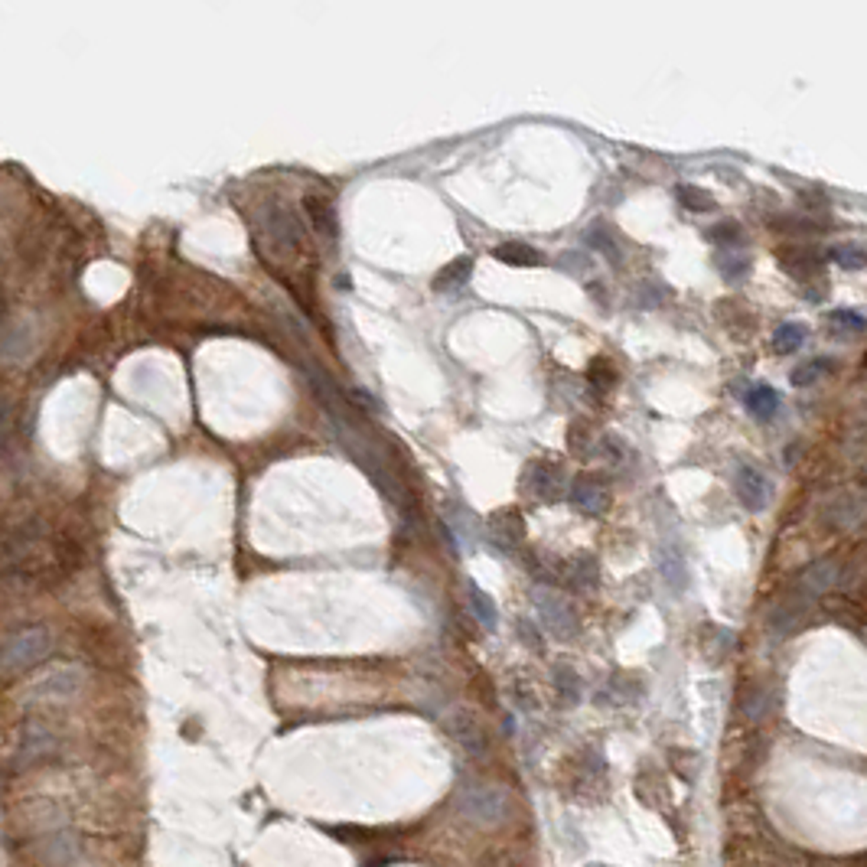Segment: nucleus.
Instances as JSON below:
<instances>
[{
  "mask_svg": "<svg viewBox=\"0 0 867 867\" xmlns=\"http://www.w3.org/2000/svg\"><path fill=\"white\" fill-rule=\"evenodd\" d=\"M454 802L466 822L479 829H496L508 819V793L496 783H464Z\"/></svg>",
  "mask_w": 867,
  "mask_h": 867,
  "instance_id": "nucleus-1",
  "label": "nucleus"
},
{
  "mask_svg": "<svg viewBox=\"0 0 867 867\" xmlns=\"http://www.w3.org/2000/svg\"><path fill=\"white\" fill-rule=\"evenodd\" d=\"M53 649V636L46 633L43 626L20 629L16 636H10L7 643L0 646V675H20L30 672L33 666H39Z\"/></svg>",
  "mask_w": 867,
  "mask_h": 867,
  "instance_id": "nucleus-2",
  "label": "nucleus"
},
{
  "mask_svg": "<svg viewBox=\"0 0 867 867\" xmlns=\"http://www.w3.org/2000/svg\"><path fill=\"white\" fill-rule=\"evenodd\" d=\"M447 727H450V737L456 741V747L464 750L466 756L483 760V756L489 754V733L476 714H470V711H454V718H450Z\"/></svg>",
  "mask_w": 867,
  "mask_h": 867,
  "instance_id": "nucleus-3",
  "label": "nucleus"
},
{
  "mask_svg": "<svg viewBox=\"0 0 867 867\" xmlns=\"http://www.w3.org/2000/svg\"><path fill=\"white\" fill-rule=\"evenodd\" d=\"M535 606H539L541 623H545V629L551 636H558V639H571V636L577 633V614L564 597L539 591L535 594Z\"/></svg>",
  "mask_w": 867,
  "mask_h": 867,
  "instance_id": "nucleus-4",
  "label": "nucleus"
},
{
  "mask_svg": "<svg viewBox=\"0 0 867 867\" xmlns=\"http://www.w3.org/2000/svg\"><path fill=\"white\" fill-rule=\"evenodd\" d=\"M825 522L838 531H851L864 522V496L858 489H838L825 499Z\"/></svg>",
  "mask_w": 867,
  "mask_h": 867,
  "instance_id": "nucleus-5",
  "label": "nucleus"
},
{
  "mask_svg": "<svg viewBox=\"0 0 867 867\" xmlns=\"http://www.w3.org/2000/svg\"><path fill=\"white\" fill-rule=\"evenodd\" d=\"M522 487L525 493H531L539 502H554L561 496V487H564L561 464H551V460H535V464H529L525 466Z\"/></svg>",
  "mask_w": 867,
  "mask_h": 867,
  "instance_id": "nucleus-6",
  "label": "nucleus"
},
{
  "mask_svg": "<svg viewBox=\"0 0 867 867\" xmlns=\"http://www.w3.org/2000/svg\"><path fill=\"white\" fill-rule=\"evenodd\" d=\"M733 489H737V499H741V506H747L750 512H760V508H766V502H770V483H766V476H763L760 470H756L754 464H741L737 470H733Z\"/></svg>",
  "mask_w": 867,
  "mask_h": 867,
  "instance_id": "nucleus-7",
  "label": "nucleus"
},
{
  "mask_svg": "<svg viewBox=\"0 0 867 867\" xmlns=\"http://www.w3.org/2000/svg\"><path fill=\"white\" fill-rule=\"evenodd\" d=\"M571 506L583 516H604L606 506H610V493H606L604 479L600 476H577L571 483Z\"/></svg>",
  "mask_w": 867,
  "mask_h": 867,
  "instance_id": "nucleus-8",
  "label": "nucleus"
},
{
  "mask_svg": "<svg viewBox=\"0 0 867 867\" xmlns=\"http://www.w3.org/2000/svg\"><path fill=\"white\" fill-rule=\"evenodd\" d=\"M268 239L274 241L277 248H287V252H297V248L307 245V235H304V225H300V219L294 216L291 209H281V206H274V209L268 212Z\"/></svg>",
  "mask_w": 867,
  "mask_h": 867,
  "instance_id": "nucleus-9",
  "label": "nucleus"
},
{
  "mask_svg": "<svg viewBox=\"0 0 867 867\" xmlns=\"http://www.w3.org/2000/svg\"><path fill=\"white\" fill-rule=\"evenodd\" d=\"M838 564L835 561H815V564H808L806 571L799 574V581H796V594L806 600H815L822 597V594H829L835 583H841V574H838Z\"/></svg>",
  "mask_w": 867,
  "mask_h": 867,
  "instance_id": "nucleus-10",
  "label": "nucleus"
},
{
  "mask_svg": "<svg viewBox=\"0 0 867 867\" xmlns=\"http://www.w3.org/2000/svg\"><path fill=\"white\" fill-rule=\"evenodd\" d=\"M489 529H493V539L499 541L502 548H508V551L525 541V522H522V516H519L516 508L496 512V516L489 519Z\"/></svg>",
  "mask_w": 867,
  "mask_h": 867,
  "instance_id": "nucleus-11",
  "label": "nucleus"
},
{
  "mask_svg": "<svg viewBox=\"0 0 867 867\" xmlns=\"http://www.w3.org/2000/svg\"><path fill=\"white\" fill-rule=\"evenodd\" d=\"M304 209H307V216L314 219L316 232L326 235V239H337V235H339L337 209H333L326 199H320V196H307V199H304Z\"/></svg>",
  "mask_w": 867,
  "mask_h": 867,
  "instance_id": "nucleus-12",
  "label": "nucleus"
},
{
  "mask_svg": "<svg viewBox=\"0 0 867 867\" xmlns=\"http://www.w3.org/2000/svg\"><path fill=\"white\" fill-rule=\"evenodd\" d=\"M554 695H558L561 708H574L581 701V679L571 666H558L554 669Z\"/></svg>",
  "mask_w": 867,
  "mask_h": 867,
  "instance_id": "nucleus-13",
  "label": "nucleus"
},
{
  "mask_svg": "<svg viewBox=\"0 0 867 867\" xmlns=\"http://www.w3.org/2000/svg\"><path fill=\"white\" fill-rule=\"evenodd\" d=\"M568 581L574 583L577 591H594L600 581V564L597 558H591V554H581V558H574L568 564Z\"/></svg>",
  "mask_w": 867,
  "mask_h": 867,
  "instance_id": "nucleus-14",
  "label": "nucleus"
},
{
  "mask_svg": "<svg viewBox=\"0 0 867 867\" xmlns=\"http://www.w3.org/2000/svg\"><path fill=\"white\" fill-rule=\"evenodd\" d=\"M473 274V258H456V262L444 264L434 277V287L437 291H454V287H464Z\"/></svg>",
  "mask_w": 867,
  "mask_h": 867,
  "instance_id": "nucleus-15",
  "label": "nucleus"
},
{
  "mask_svg": "<svg viewBox=\"0 0 867 867\" xmlns=\"http://www.w3.org/2000/svg\"><path fill=\"white\" fill-rule=\"evenodd\" d=\"M43 858H46V864H53V867H69L75 858H79V841H75L72 835H53L49 841H46Z\"/></svg>",
  "mask_w": 867,
  "mask_h": 867,
  "instance_id": "nucleus-16",
  "label": "nucleus"
},
{
  "mask_svg": "<svg viewBox=\"0 0 867 867\" xmlns=\"http://www.w3.org/2000/svg\"><path fill=\"white\" fill-rule=\"evenodd\" d=\"M747 408H750V414H754V418L770 421L773 414L779 412L776 389H770V385H754V389L747 391Z\"/></svg>",
  "mask_w": 867,
  "mask_h": 867,
  "instance_id": "nucleus-17",
  "label": "nucleus"
},
{
  "mask_svg": "<svg viewBox=\"0 0 867 867\" xmlns=\"http://www.w3.org/2000/svg\"><path fill=\"white\" fill-rule=\"evenodd\" d=\"M496 258L502 264H516V268H529V264H541V252H535L525 241H506V245L496 248Z\"/></svg>",
  "mask_w": 867,
  "mask_h": 867,
  "instance_id": "nucleus-18",
  "label": "nucleus"
},
{
  "mask_svg": "<svg viewBox=\"0 0 867 867\" xmlns=\"http://www.w3.org/2000/svg\"><path fill=\"white\" fill-rule=\"evenodd\" d=\"M802 343H806V326H802V323H783V326L773 333V349H776L779 356H793Z\"/></svg>",
  "mask_w": 867,
  "mask_h": 867,
  "instance_id": "nucleus-19",
  "label": "nucleus"
},
{
  "mask_svg": "<svg viewBox=\"0 0 867 867\" xmlns=\"http://www.w3.org/2000/svg\"><path fill=\"white\" fill-rule=\"evenodd\" d=\"M662 577H666V583L672 587V591H681V583H685V561H681L679 548H662Z\"/></svg>",
  "mask_w": 867,
  "mask_h": 867,
  "instance_id": "nucleus-20",
  "label": "nucleus"
},
{
  "mask_svg": "<svg viewBox=\"0 0 867 867\" xmlns=\"http://www.w3.org/2000/svg\"><path fill=\"white\" fill-rule=\"evenodd\" d=\"M470 606H473V616L479 620V626L496 629V606H493V600H489V594L479 591L476 583L470 587Z\"/></svg>",
  "mask_w": 867,
  "mask_h": 867,
  "instance_id": "nucleus-21",
  "label": "nucleus"
},
{
  "mask_svg": "<svg viewBox=\"0 0 867 867\" xmlns=\"http://www.w3.org/2000/svg\"><path fill=\"white\" fill-rule=\"evenodd\" d=\"M744 714H747L750 721H760L766 711H770V691H766V685H754L744 691V701H741Z\"/></svg>",
  "mask_w": 867,
  "mask_h": 867,
  "instance_id": "nucleus-22",
  "label": "nucleus"
},
{
  "mask_svg": "<svg viewBox=\"0 0 867 867\" xmlns=\"http://www.w3.org/2000/svg\"><path fill=\"white\" fill-rule=\"evenodd\" d=\"M829 258L835 264H841V268L848 271H861L864 268V248L858 245V241H845V245H835L829 252Z\"/></svg>",
  "mask_w": 867,
  "mask_h": 867,
  "instance_id": "nucleus-23",
  "label": "nucleus"
},
{
  "mask_svg": "<svg viewBox=\"0 0 867 867\" xmlns=\"http://www.w3.org/2000/svg\"><path fill=\"white\" fill-rule=\"evenodd\" d=\"M829 323L841 337H861V333H864V316H861L858 310H835V314L829 316Z\"/></svg>",
  "mask_w": 867,
  "mask_h": 867,
  "instance_id": "nucleus-24",
  "label": "nucleus"
},
{
  "mask_svg": "<svg viewBox=\"0 0 867 867\" xmlns=\"http://www.w3.org/2000/svg\"><path fill=\"white\" fill-rule=\"evenodd\" d=\"M587 381H591L597 391H606L610 385L616 381V369L614 362L606 359V356H597V359L591 362V369H587Z\"/></svg>",
  "mask_w": 867,
  "mask_h": 867,
  "instance_id": "nucleus-25",
  "label": "nucleus"
},
{
  "mask_svg": "<svg viewBox=\"0 0 867 867\" xmlns=\"http://www.w3.org/2000/svg\"><path fill=\"white\" fill-rule=\"evenodd\" d=\"M786 262H783V268L789 271V274H806V271H819V254L815 252H808V248H796V252H789V254H783Z\"/></svg>",
  "mask_w": 867,
  "mask_h": 867,
  "instance_id": "nucleus-26",
  "label": "nucleus"
},
{
  "mask_svg": "<svg viewBox=\"0 0 867 867\" xmlns=\"http://www.w3.org/2000/svg\"><path fill=\"white\" fill-rule=\"evenodd\" d=\"M568 444H571V454L583 460V456L594 454V431L587 424H581V421H574V424H571V434H568Z\"/></svg>",
  "mask_w": 867,
  "mask_h": 867,
  "instance_id": "nucleus-27",
  "label": "nucleus"
},
{
  "mask_svg": "<svg viewBox=\"0 0 867 867\" xmlns=\"http://www.w3.org/2000/svg\"><path fill=\"white\" fill-rule=\"evenodd\" d=\"M708 239L714 241V245H741L744 239V229L733 219H724V222L711 225L708 229Z\"/></svg>",
  "mask_w": 867,
  "mask_h": 867,
  "instance_id": "nucleus-28",
  "label": "nucleus"
},
{
  "mask_svg": "<svg viewBox=\"0 0 867 867\" xmlns=\"http://www.w3.org/2000/svg\"><path fill=\"white\" fill-rule=\"evenodd\" d=\"M831 369V359H812V362H806V366H799L796 369L793 375H789V381L793 385H812V381H819V375H825Z\"/></svg>",
  "mask_w": 867,
  "mask_h": 867,
  "instance_id": "nucleus-29",
  "label": "nucleus"
},
{
  "mask_svg": "<svg viewBox=\"0 0 867 867\" xmlns=\"http://www.w3.org/2000/svg\"><path fill=\"white\" fill-rule=\"evenodd\" d=\"M679 199L685 202L688 209H695V212H711L714 209V199H711L704 189H698V187H679Z\"/></svg>",
  "mask_w": 867,
  "mask_h": 867,
  "instance_id": "nucleus-30",
  "label": "nucleus"
},
{
  "mask_svg": "<svg viewBox=\"0 0 867 867\" xmlns=\"http://www.w3.org/2000/svg\"><path fill=\"white\" fill-rule=\"evenodd\" d=\"M718 271L727 277V281H731V284H737L741 277H747L750 262H747V258H737V254H727V258H721V262H718Z\"/></svg>",
  "mask_w": 867,
  "mask_h": 867,
  "instance_id": "nucleus-31",
  "label": "nucleus"
},
{
  "mask_svg": "<svg viewBox=\"0 0 867 867\" xmlns=\"http://www.w3.org/2000/svg\"><path fill=\"white\" fill-rule=\"evenodd\" d=\"M587 241H591L594 248H600V252H604L606 258H614V262H620V248H616L614 235H610V239H606V232H604V229H594V232H591V239H587Z\"/></svg>",
  "mask_w": 867,
  "mask_h": 867,
  "instance_id": "nucleus-32",
  "label": "nucleus"
},
{
  "mask_svg": "<svg viewBox=\"0 0 867 867\" xmlns=\"http://www.w3.org/2000/svg\"><path fill=\"white\" fill-rule=\"evenodd\" d=\"M600 444H604V456L610 464H623V460H626V447H623L620 437H604Z\"/></svg>",
  "mask_w": 867,
  "mask_h": 867,
  "instance_id": "nucleus-33",
  "label": "nucleus"
},
{
  "mask_svg": "<svg viewBox=\"0 0 867 867\" xmlns=\"http://www.w3.org/2000/svg\"><path fill=\"white\" fill-rule=\"evenodd\" d=\"M519 636H522V643H525V646H531V649H535V652H541V649H545V643H541L539 629L531 626V623H525V620L519 623Z\"/></svg>",
  "mask_w": 867,
  "mask_h": 867,
  "instance_id": "nucleus-34",
  "label": "nucleus"
},
{
  "mask_svg": "<svg viewBox=\"0 0 867 867\" xmlns=\"http://www.w3.org/2000/svg\"><path fill=\"white\" fill-rule=\"evenodd\" d=\"M0 314H4V297H0Z\"/></svg>",
  "mask_w": 867,
  "mask_h": 867,
  "instance_id": "nucleus-35",
  "label": "nucleus"
},
{
  "mask_svg": "<svg viewBox=\"0 0 867 867\" xmlns=\"http://www.w3.org/2000/svg\"><path fill=\"white\" fill-rule=\"evenodd\" d=\"M591 867H604V864H591Z\"/></svg>",
  "mask_w": 867,
  "mask_h": 867,
  "instance_id": "nucleus-36",
  "label": "nucleus"
}]
</instances>
